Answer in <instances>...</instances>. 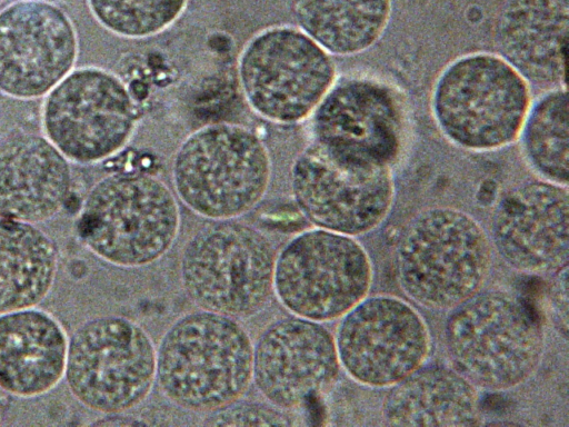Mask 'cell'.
<instances>
[{"instance_id":"obj_4","label":"cell","mask_w":569,"mask_h":427,"mask_svg":"<svg viewBox=\"0 0 569 427\" xmlns=\"http://www.w3.org/2000/svg\"><path fill=\"white\" fill-rule=\"evenodd\" d=\"M272 162L264 142L251 129L214 122L189 133L171 161L176 195L196 215L236 219L266 196Z\"/></svg>"},{"instance_id":"obj_8","label":"cell","mask_w":569,"mask_h":427,"mask_svg":"<svg viewBox=\"0 0 569 427\" xmlns=\"http://www.w3.org/2000/svg\"><path fill=\"white\" fill-rule=\"evenodd\" d=\"M156 367L157 349L146 329L127 317L104 315L74 328L63 379L86 408L123 414L149 396Z\"/></svg>"},{"instance_id":"obj_20","label":"cell","mask_w":569,"mask_h":427,"mask_svg":"<svg viewBox=\"0 0 569 427\" xmlns=\"http://www.w3.org/2000/svg\"><path fill=\"white\" fill-rule=\"evenodd\" d=\"M69 337L49 311L0 314V389L22 399L43 396L63 379Z\"/></svg>"},{"instance_id":"obj_17","label":"cell","mask_w":569,"mask_h":427,"mask_svg":"<svg viewBox=\"0 0 569 427\" xmlns=\"http://www.w3.org/2000/svg\"><path fill=\"white\" fill-rule=\"evenodd\" d=\"M491 239L512 269L526 275H555L568 266V188L547 180L512 188L496 206Z\"/></svg>"},{"instance_id":"obj_28","label":"cell","mask_w":569,"mask_h":427,"mask_svg":"<svg viewBox=\"0 0 569 427\" xmlns=\"http://www.w3.org/2000/svg\"><path fill=\"white\" fill-rule=\"evenodd\" d=\"M123 414H112L107 415V417L92 423V425H102V426H130V425H144L139 420H133L134 418L124 417Z\"/></svg>"},{"instance_id":"obj_6","label":"cell","mask_w":569,"mask_h":427,"mask_svg":"<svg viewBox=\"0 0 569 427\" xmlns=\"http://www.w3.org/2000/svg\"><path fill=\"white\" fill-rule=\"evenodd\" d=\"M528 81L499 54L473 52L457 58L438 76L431 109L453 145L491 151L513 142L530 109Z\"/></svg>"},{"instance_id":"obj_25","label":"cell","mask_w":569,"mask_h":427,"mask_svg":"<svg viewBox=\"0 0 569 427\" xmlns=\"http://www.w3.org/2000/svg\"><path fill=\"white\" fill-rule=\"evenodd\" d=\"M97 22L114 36L146 39L171 27L189 0H87Z\"/></svg>"},{"instance_id":"obj_29","label":"cell","mask_w":569,"mask_h":427,"mask_svg":"<svg viewBox=\"0 0 569 427\" xmlns=\"http://www.w3.org/2000/svg\"><path fill=\"white\" fill-rule=\"evenodd\" d=\"M6 411H7V398H6V394L0 389V425L2 424V420L4 419Z\"/></svg>"},{"instance_id":"obj_26","label":"cell","mask_w":569,"mask_h":427,"mask_svg":"<svg viewBox=\"0 0 569 427\" xmlns=\"http://www.w3.org/2000/svg\"><path fill=\"white\" fill-rule=\"evenodd\" d=\"M210 426H290L293 421L277 407L251 401H234L209 413Z\"/></svg>"},{"instance_id":"obj_23","label":"cell","mask_w":569,"mask_h":427,"mask_svg":"<svg viewBox=\"0 0 569 427\" xmlns=\"http://www.w3.org/2000/svg\"><path fill=\"white\" fill-rule=\"evenodd\" d=\"M392 0H292L297 26L329 54L353 56L385 33Z\"/></svg>"},{"instance_id":"obj_2","label":"cell","mask_w":569,"mask_h":427,"mask_svg":"<svg viewBox=\"0 0 569 427\" xmlns=\"http://www.w3.org/2000/svg\"><path fill=\"white\" fill-rule=\"evenodd\" d=\"M492 245L482 226L452 207L417 214L395 247L399 287L417 305L451 310L478 294L488 279Z\"/></svg>"},{"instance_id":"obj_14","label":"cell","mask_w":569,"mask_h":427,"mask_svg":"<svg viewBox=\"0 0 569 427\" xmlns=\"http://www.w3.org/2000/svg\"><path fill=\"white\" fill-rule=\"evenodd\" d=\"M79 40L62 8L48 0H18L0 10V92L44 97L74 67Z\"/></svg>"},{"instance_id":"obj_7","label":"cell","mask_w":569,"mask_h":427,"mask_svg":"<svg viewBox=\"0 0 569 427\" xmlns=\"http://www.w3.org/2000/svg\"><path fill=\"white\" fill-rule=\"evenodd\" d=\"M276 256L272 242L253 226L214 220L183 247L182 288L200 309L237 319L252 317L273 294Z\"/></svg>"},{"instance_id":"obj_22","label":"cell","mask_w":569,"mask_h":427,"mask_svg":"<svg viewBox=\"0 0 569 427\" xmlns=\"http://www.w3.org/2000/svg\"><path fill=\"white\" fill-rule=\"evenodd\" d=\"M59 268L53 239L34 224L0 217V314L37 307Z\"/></svg>"},{"instance_id":"obj_15","label":"cell","mask_w":569,"mask_h":427,"mask_svg":"<svg viewBox=\"0 0 569 427\" xmlns=\"http://www.w3.org/2000/svg\"><path fill=\"white\" fill-rule=\"evenodd\" d=\"M311 133L326 147L391 167L405 151L408 121L389 86L353 78L330 88L311 115Z\"/></svg>"},{"instance_id":"obj_27","label":"cell","mask_w":569,"mask_h":427,"mask_svg":"<svg viewBox=\"0 0 569 427\" xmlns=\"http://www.w3.org/2000/svg\"><path fill=\"white\" fill-rule=\"evenodd\" d=\"M550 291L551 312L558 328L565 337L568 332V266H565L555 275Z\"/></svg>"},{"instance_id":"obj_3","label":"cell","mask_w":569,"mask_h":427,"mask_svg":"<svg viewBox=\"0 0 569 427\" xmlns=\"http://www.w3.org/2000/svg\"><path fill=\"white\" fill-rule=\"evenodd\" d=\"M180 208L172 190L142 170H119L88 192L78 220L83 245L101 260L140 268L164 256L180 230Z\"/></svg>"},{"instance_id":"obj_18","label":"cell","mask_w":569,"mask_h":427,"mask_svg":"<svg viewBox=\"0 0 569 427\" xmlns=\"http://www.w3.org/2000/svg\"><path fill=\"white\" fill-rule=\"evenodd\" d=\"M70 161L44 137L19 132L0 141V217L44 222L64 207Z\"/></svg>"},{"instance_id":"obj_10","label":"cell","mask_w":569,"mask_h":427,"mask_svg":"<svg viewBox=\"0 0 569 427\" xmlns=\"http://www.w3.org/2000/svg\"><path fill=\"white\" fill-rule=\"evenodd\" d=\"M372 280L370 256L355 237L316 227L276 256L273 294L291 315L325 322L362 301Z\"/></svg>"},{"instance_id":"obj_19","label":"cell","mask_w":569,"mask_h":427,"mask_svg":"<svg viewBox=\"0 0 569 427\" xmlns=\"http://www.w3.org/2000/svg\"><path fill=\"white\" fill-rule=\"evenodd\" d=\"M569 0H507L493 27L499 52L527 81L566 83Z\"/></svg>"},{"instance_id":"obj_11","label":"cell","mask_w":569,"mask_h":427,"mask_svg":"<svg viewBox=\"0 0 569 427\" xmlns=\"http://www.w3.org/2000/svg\"><path fill=\"white\" fill-rule=\"evenodd\" d=\"M295 205L313 226L360 236L379 227L395 199L390 166L311 140L290 169Z\"/></svg>"},{"instance_id":"obj_1","label":"cell","mask_w":569,"mask_h":427,"mask_svg":"<svg viewBox=\"0 0 569 427\" xmlns=\"http://www.w3.org/2000/svg\"><path fill=\"white\" fill-rule=\"evenodd\" d=\"M253 344L237 318L203 310L177 319L157 348L156 381L176 406L212 413L252 383Z\"/></svg>"},{"instance_id":"obj_5","label":"cell","mask_w":569,"mask_h":427,"mask_svg":"<svg viewBox=\"0 0 569 427\" xmlns=\"http://www.w3.org/2000/svg\"><path fill=\"white\" fill-rule=\"evenodd\" d=\"M451 310L445 339L452 368L478 389L508 390L537 371L543 330L520 298L502 290L479 291Z\"/></svg>"},{"instance_id":"obj_13","label":"cell","mask_w":569,"mask_h":427,"mask_svg":"<svg viewBox=\"0 0 569 427\" xmlns=\"http://www.w3.org/2000/svg\"><path fill=\"white\" fill-rule=\"evenodd\" d=\"M341 368L356 383L390 388L427 363L431 335L409 301L367 296L345 316L335 337Z\"/></svg>"},{"instance_id":"obj_12","label":"cell","mask_w":569,"mask_h":427,"mask_svg":"<svg viewBox=\"0 0 569 427\" xmlns=\"http://www.w3.org/2000/svg\"><path fill=\"white\" fill-rule=\"evenodd\" d=\"M138 102L128 85L99 67L72 69L46 96L41 108L44 137L71 162L107 160L131 140Z\"/></svg>"},{"instance_id":"obj_21","label":"cell","mask_w":569,"mask_h":427,"mask_svg":"<svg viewBox=\"0 0 569 427\" xmlns=\"http://www.w3.org/2000/svg\"><path fill=\"white\" fill-rule=\"evenodd\" d=\"M382 416L391 426L480 424L478 388L455 368L425 366L390 387Z\"/></svg>"},{"instance_id":"obj_9","label":"cell","mask_w":569,"mask_h":427,"mask_svg":"<svg viewBox=\"0 0 569 427\" xmlns=\"http://www.w3.org/2000/svg\"><path fill=\"white\" fill-rule=\"evenodd\" d=\"M237 76L254 113L273 123L295 125L309 118L335 85L336 64L298 27L277 24L244 43Z\"/></svg>"},{"instance_id":"obj_24","label":"cell","mask_w":569,"mask_h":427,"mask_svg":"<svg viewBox=\"0 0 569 427\" xmlns=\"http://www.w3.org/2000/svg\"><path fill=\"white\" fill-rule=\"evenodd\" d=\"M525 157L543 180L568 187L569 111L566 87L543 95L520 131Z\"/></svg>"},{"instance_id":"obj_30","label":"cell","mask_w":569,"mask_h":427,"mask_svg":"<svg viewBox=\"0 0 569 427\" xmlns=\"http://www.w3.org/2000/svg\"><path fill=\"white\" fill-rule=\"evenodd\" d=\"M2 1H4V0H0V3H1Z\"/></svg>"},{"instance_id":"obj_16","label":"cell","mask_w":569,"mask_h":427,"mask_svg":"<svg viewBox=\"0 0 569 427\" xmlns=\"http://www.w3.org/2000/svg\"><path fill=\"white\" fill-rule=\"evenodd\" d=\"M340 368L331 332L293 315L268 326L253 346L252 381L278 409L298 408L327 391Z\"/></svg>"}]
</instances>
